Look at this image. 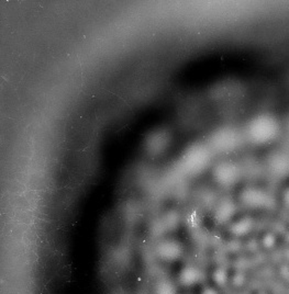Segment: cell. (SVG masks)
Returning <instances> with one entry per match:
<instances>
[{
    "mask_svg": "<svg viewBox=\"0 0 289 294\" xmlns=\"http://www.w3.org/2000/svg\"><path fill=\"white\" fill-rule=\"evenodd\" d=\"M241 170L231 161H222L214 169V177L219 184L231 185L236 184L240 178Z\"/></svg>",
    "mask_w": 289,
    "mask_h": 294,
    "instance_id": "cell-4",
    "label": "cell"
},
{
    "mask_svg": "<svg viewBox=\"0 0 289 294\" xmlns=\"http://www.w3.org/2000/svg\"><path fill=\"white\" fill-rule=\"evenodd\" d=\"M158 294H175V289L173 284L167 281L162 282L158 288Z\"/></svg>",
    "mask_w": 289,
    "mask_h": 294,
    "instance_id": "cell-10",
    "label": "cell"
},
{
    "mask_svg": "<svg viewBox=\"0 0 289 294\" xmlns=\"http://www.w3.org/2000/svg\"><path fill=\"white\" fill-rule=\"evenodd\" d=\"M199 279V273L196 268L189 267L183 271V282L187 284H194Z\"/></svg>",
    "mask_w": 289,
    "mask_h": 294,
    "instance_id": "cell-9",
    "label": "cell"
},
{
    "mask_svg": "<svg viewBox=\"0 0 289 294\" xmlns=\"http://www.w3.org/2000/svg\"><path fill=\"white\" fill-rule=\"evenodd\" d=\"M240 135L232 129H221L215 132L210 141V149L217 151H230L238 147Z\"/></svg>",
    "mask_w": 289,
    "mask_h": 294,
    "instance_id": "cell-3",
    "label": "cell"
},
{
    "mask_svg": "<svg viewBox=\"0 0 289 294\" xmlns=\"http://www.w3.org/2000/svg\"><path fill=\"white\" fill-rule=\"evenodd\" d=\"M158 252L162 257L167 260H175L182 254V248L175 241H165L159 245Z\"/></svg>",
    "mask_w": 289,
    "mask_h": 294,
    "instance_id": "cell-6",
    "label": "cell"
},
{
    "mask_svg": "<svg viewBox=\"0 0 289 294\" xmlns=\"http://www.w3.org/2000/svg\"><path fill=\"white\" fill-rule=\"evenodd\" d=\"M278 126L271 116L259 115L249 122L246 135L248 139L255 144H264L275 137Z\"/></svg>",
    "mask_w": 289,
    "mask_h": 294,
    "instance_id": "cell-1",
    "label": "cell"
},
{
    "mask_svg": "<svg viewBox=\"0 0 289 294\" xmlns=\"http://www.w3.org/2000/svg\"><path fill=\"white\" fill-rule=\"evenodd\" d=\"M283 202L289 209V187L285 191H284V193H283Z\"/></svg>",
    "mask_w": 289,
    "mask_h": 294,
    "instance_id": "cell-11",
    "label": "cell"
},
{
    "mask_svg": "<svg viewBox=\"0 0 289 294\" xmlns=\"http://www.w3.org/2000/svg\"><path fill=\"white\" fill-rule=\"evenodd\" d=\"M166 143H167L166 142V135L162 134L161 132H156L153 135L149 136L146 147H148V151H150V153L159 154L163 150Z\"/></svg>",
    "mask_w": 289,
    "mask_h": 294,
    "instance_id": "cell-7",
    "label": "cell"
},
{
    "mask_svg": "<svg viewBox=\"0 0 289 294\" xmlns=\"http://www.w3.org/2000/svg\"><path fill=\"white\" fill-rule=\"evenodd\" d=\"M233 207L234 205L231 202H228V201L221 203V205L218 208L217 218L221 220H227L233 214Z\"/></svg>",
    "mask_w": 289,
    "mask_h": 294,
    "instance_id": "cell-8",
    "label": "cell"
},
{
    "mask_svg": "<svg viewBox=\"0 0 289 294\" xmlns=\"http://www.w3.org/2000/svg\"><path fill=\"white\" fill-rule=\"evenodd\" d=\"M211 149L205 145H193L185 151L183 165L189 170L197 171L207 166L210 159Z\"/></svg>",
    "mask_w": 289,
    "mask_h": 294,
    "instance_id": "cell-2",
    "label": "cell"
},
{
    "mask_svg": "<svg viewBox=\"0 0 289 294\" xmlns=\"http://www.w3.org/2000/svg\"><path fill=\"white\" fill-rule=\"evenodd\" d=\"M204 294H217V293L213 292L212 290H207V291H206Z\"/></svg>",
    "mask_w": 289,
    "mask_h": 294,
    "instance_id": "cell-12",
    "label": "cell"
},
{
    "mask_svg": "<svg viewBox=\"0 0 289 294\" xmlns=\"http://www.w3.org/2000/svg\"><path fill=\"white\" fill-rule=\"evenodd\" d=\"M242 200L249 208H265L269 202V195L264 190L248 188L243 192Z\"/></svg>",
    "mask_w": 289,
    "mask_h": 294,
    "instance_id": "cell-5",
    "label": "cell"
}]
</instances>
